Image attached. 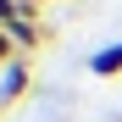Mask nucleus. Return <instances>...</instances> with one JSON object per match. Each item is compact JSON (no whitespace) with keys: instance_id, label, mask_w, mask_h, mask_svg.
Here are the masks:
<instances>
[{"instance_id":"nucleus-1","label":"nucleus","mask_w":122,"mask_h":122,"mask_svg":"<svg viewBox=\"0 0 122 122\" xmlns=\"http://www.w3.org/2000/svg\"><path fill=\"white\" fill-rule=\"evenodd\" d=\"M33 83V67H28V56H17L11 67H0V106H11V100H22Z\"/></svg>"},{"instance_id":"nucleus-2","label":"nucleus","mask_w":122,"mask_h":122,"mask_svg":"<svg viewBox=\"0 0 122 122\" xmlns=\"http://www.w3.org/2000/svg\"><path fill=\"white\" fill-rule=\"evenodd\" d=\"M6 33H11V45L22 50V56H28V50H39V45H45V28H39V17H17V22H11Z\"/></svg>"},{"instance_id":"nucleus-3","label":"nucleus","mask_w":122,"mask_h":122,"mask_svg":"<svg viewBox=\"0 0 122 122\" xmlns=\"http://www.w3.org/2000/svg\"><path fill=\"white\" fill-rule=\"evenodd\" d=\"M89 72H94V78H117V72H122V39L89 56Z\"/></svg>"},{"instance_id":"nucleus-4","label":"nucleus","mask_w":122,"mask_h":122,"mask_svg":"<svg viewBox=\"0 0 122 122\" xmlns=\"http://www.w3.org/2000/svg\"><path fill=\"white\" fill-rule=\"evenodd\" d=\"M17 56H22V50H17V45H11V33H6V28H0V67H11V61H17Z\"/></svg>"},{"instance_id":"nucleus-5","label":"nucleus","mask_w":122,"mask_h":122,"mask_svg":"<svg viewBox=\"0 0 122 122\" xmlns=\"http://www.w3.org/2000/svg\"><path fill=\"white\" fill-rule=\"evenodd\" d=\"M17 17H22V11H17V0H0V28H11Z\"/></svg>"},{"instance_id":"nucleus-6","label":"nucleus","mask_w":122,"mask_h":122,"mask_svg":"<svg viewBox=\"0 0 122 122\" xmlns=\"http://www.w3.org/2000/svg\"><path fill=\"white\" fill-rule=\"evenodd\" d=\"M17 11H22V17H39V11H45V0H17Z\"/></svg>"}]
</instances>
